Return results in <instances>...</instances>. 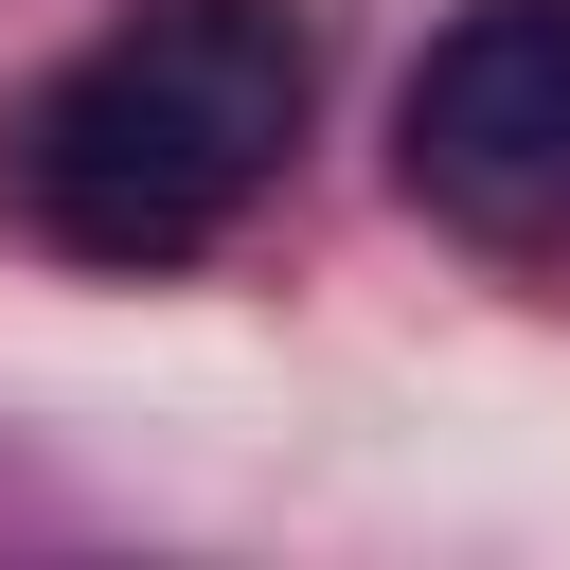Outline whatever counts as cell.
<instances>
[{
    "mask_svg": "<svg viewBox=\"0 0 570 570\" xmlns=\"http://www.w3.org/2000/svg\"><path fill=\"white\" fill-rule=\"evenodd\" d=\"M321 107L303 0H125L36 107H18V214L71 267H196Z\"/></svg>",
    "mask_w": 570,
    "mask_h": 570,
    "instance_id": "6da1fadb",
    "label": "cell"
},
{
    "mask_svg": "<svg viewBox=\"0 0 570 570\" xmlns=\"http://www.w3.org/2000/svg\"><path fill=\"white\" fill-rule=\"evenodd\" d=\"M392 178L481 249H570V0H463L392 89Z\"/></svg>",
    "mask_w": 570,
    "mask_h": 570,
    "instance_id": "7a4b0ae2",
    "label": "cell"
}]
</instances>
